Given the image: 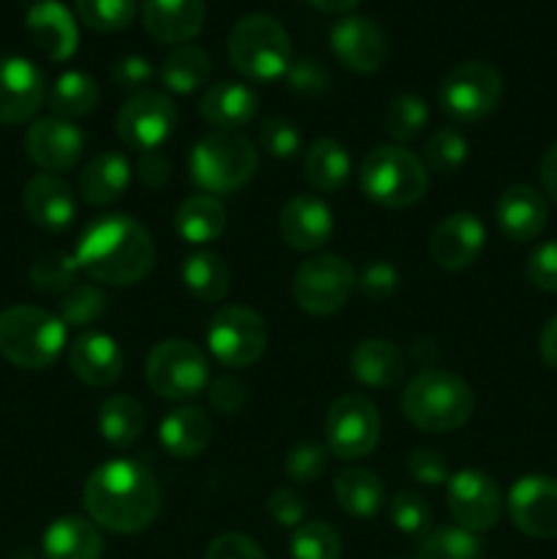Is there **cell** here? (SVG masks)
<instances>
[{"instance_id": "db71d44e", "label": "cell", "mask_w": 557, "mask_h": 559, "mask_svg": "<svg viewBox=\"0 0 557 559\" xmlns=\"http://www.w3.org/2000/svg\"><path fill=\"white\" fill-rule=\"evenodd\" d=\"M205 559H268V557L265 551L249 538V535L224 533L211 540V546H208L205 551Z\"/></svg>"}, {"instance_id": "3957f363", "label": "cell", "mask_w": 557, "mask_h": 559, "mask_svg": "<svg viewBox=\"0 0 557 559\" xmlns=\"http://www.w3.org/2000/svg\"><path fill=\"white\" fill-rule=\"evenodd\" d=\"M475 409V393L453 371L426 369L410 380L402 393V413L418 429L431 435L462 429Z\"/></svg>"}, {"instance_id": "6da1fadb", "label": "cell", "mask_w": 557, "mask_h": 559, "mask_svg": "<svg viewBox=\"0 0 557 559\" xmlns=\"http://www.w3.org/2000/svg\"><path fill=\"white\" fill-rule=\"evenodd\" d=\"M93 524L118 535H134L151 527L162 508L156 478L134 459H115L91 473L82 489Z\"/></svg>"}, {"instance_id": "9f6ffc18", "label": "cell", "mask_w": 557, "mask_h": 559, "mask_svg": "<svg viewBox=\"0 0 557 559\" xmlns=\"http://www.w3.org/2000/svg\"><path fill=\"white\" fill-rule=\"evenodd\" d=\"M268 513H271L273 522L282 524V527L295 530L304 522L306 506L304 500H300V495H295L293 489H276L271 495V500H268Z\"/></svg>"}, {"instance_id": "7dc6e473", "label": "cell", "mask_w": 557, "mask_h": 559, "mask_svg": "<svg viewBox=\"0 0 557 559\" xmlns=\"http://www.w3.org/2000/svg\"><path fill=\"white\" fill-rule=\"evenodd\" d=\"M260 145L273 158H293L300 151V131L287 118H265L260 126Z\"/></svg>"}, {"instance_id": "4fadbf2b", "label": "cell", "mask_w": 557, "mask_h": 559, "mask_svg": "<svg viewBox=\"0 0 557 559\" xmlns=\"http://www.w3.org/2000/svg\"><path fill=\"white\" fill-rule=\"evenodd\" d=\"M175 120H178L175 104L164 93L140 91L120 107L115 129L126 147L147 153L158 151L173 136Z\"/></svg>"}, {"instance_id": "e575fe53", "label": "cell", "mask_w": 557, "mask_h": 559, "mask_svg": "<svg viewBox=\"0 0 557 559\" xmlns=\"http://www.w3.org/2000/svg\"><path fill=\"white\" fill-rule=\"evenodd\" d=\"M158 76H162L167 91L186 96V93L200 91V87L211 80V58H208V52L202 47L183 44V47L173 49V52L164 58Z\"/></svg>"}, {"instance_id": "484cf974", "label": "cell", "mask_w": 557, "mask_h": 559, "mask_svg": "<svg viewBox=\"0 0 557 559\" xmlns=\"http://www.w3.org/2000/svg\"><path fill=\"white\" fill-rule=\"evenodd\" d=\"M257 109H260L257 93L249 85L229 80L211 85L200 98V115L208 123L216 126V131L244 129L257 118Z\"/></svg>"}, {"instance_id": "d6986e66", "label": "cell", "mask_w": 557, "mask_h": 559, "mask_svg": "<svg viewBox=\"0 0 557 559\" xmlns=\"http://www.w3.org/2000/svg\"><path fill=\"white\" fill-rule=\"evenodd\" d=\"M278 235L295 251H317L331 240V207L315 194H298L287 200L278 213Z\"/></svg>"}, {"instance_id": "836d02e7", "label": "cell", "mask_w": 557, "mask_h": 559, "mask_svg": "<svg viewBox=\"0 0 557 559\" xmlns=\"http://www.w3.org/2000/svg\"><path fill=\"white\" fill-rule=\"evenodd\" d=\"M142 429H145V409L137 399L109 396L98 409V431L104 440L115 448H129L140 440Z\"/></svg>"}, {"instance_id": "f1b7e54d", "label": "cell", "mask_w": 557, "mask_h": 559, "mask_svg": "<svg viewBox=\"0 0 557 559\" xmlns=\"http://www.w3.org/2000/svg\"><path fill=\"white\" fill-rule=\"evenodd\" d=\"M104 540L96 524L82 516L55 519L44 533L47 559H102Z\"/></svg>"}, {"instance_id": "52a82bcc", "label": "cell", "mask_w": 557, "mask_h": 559, "mask_svg": "<svg viewBox=\"0 0 557 559\" xmlns=\"http://www.w3.org/2000/svg\"><path fill=\"white\" fill-rule=\"evenodd\" d=\"M360 191L371 202L382 207H402L415 205L429 189V169L415 153L402 145H382L375 147L364 158L358 173Z\"/></svg>"}, {"instance_id": "9a60e30c", "label": "cell", "mask_w": 557, "mask_h": 559, "mask_svg": "<svg viewBox=\"0 0 557 559\" xmlns=\"http://www.w3.org/2000/svg\"><path fill=\"white\" fill-rule=\"evenodd\" d=\"M508 516L530 538H557V480L524 475L508 491Z\"/></svg>"}, {"instance_id": "c3c4849f", "label": "cell", "mask_w": 557, "mask_h": 559, "mask_svg": "<svg viewBox=\"0 0 557 559\" xmlns=\"http://www.w3.org/2000/svg\"><path fill=\"white\" fill-rule=\"evenodd\" d=\"M524 276L533 287L557 295V240H546L528 257Z\"/></svg>"}, {"instance_id": "816d5d0a", "label": "cell", "mask_w": 557, "mask_h": 559, "mask_svg": "<svg viewBox=\"0 0 557 559\" xmlns=\"http://www.w3.org/2000/svg\"><path fill=\"white\" fill-rule=\"evenodd\" d=\"M208 399H211L213 409L222 415H235L246 407V399H249V391H246L244 382L233 374H222L208 385Z\"/></svg>"}, {"instance_id": "4dcf8cb0", "label": "cell", "mask_w": 557, "mask_h": 559, "mask_svg": "<svg viewBox=\"0 0 557 559\" xmlns=\"http://www.w3.org/2000/svg\"><path fill=\"white\" fill-rule=\"evenodd\" d=\"M227 229V211L211 194H191L175 211V233L186 243H211Z\"/></svg>"}, {"instance_id": "ffe728a7", "label": "cell", "mask_w": 557, "mask_h": 559, "mask_svg": "<svg viewBox=\"0 0 557 559\" xmlns=\"http://www.w3.org/2000/svg\"><path fill=\"white\" fill-rule=\"evenodd\" d=\"M42 102V71L25 58H0V123H25Z\"/></svg>"}, {"instance_id": "7c38bea8", "label": "cell", "mask_w": 557, "mask_h": 559, "mask_svg": "<svg viewBox=\"0 0 557 559\" xmlns=\"http://www.w3.org/2000/svg\"><path fill=\"white\" fill-rule=\"evenodd\" d=\"M325 442L333 456L344 462L366 459L380 442V413L360 393H347L331 404L325 415Z\"/></svg>"}, {"instance_id": "5b68a950", "label": "cell", "mask_w": 557, "mask_h": 559, "mask_svg": "<svg viewBox=\"0 0 557 559\" xmlns=\"http://www.w3.org/2000/svg\"><path fill=\"white\" fill-rule=\"evenodd\" d=\"M66 347V322L38 306H11L0 314V355L20 369H47Z\"/></svg>"}, {"instance_id": "ba28073f", "label": "cell", "mask_w": 557, "mask_h": 559, "mask_svg": "<svg viewBox=\"0 0 557 559\" xmlns=\"http://www.w3.org/2000/svg\"><path fill=\"white\" fill-rule=\"evenodd\" d=\"M145 382L156 396L186 402L211 385V366L205 353L183 338L156 344L145 360Z\"/></svg>"}, {"instance_id": "83f0119b", "label": "cell", "mask_w": 557, "mask_h": 559, "mask_svg": "<svg viewBox=\"0 0 557 559\" xmlns=\"http://www.w3.org/2000/svg\"><path fill=\"white\" fill-rule=\"evenodd\" d=\"M131 183V164L120 153H98L80 175V197L93 207L118 202Z\"/></svg>"}, {"instance_id": "d590c367", "label": "cell", "mask_w": 557, "mask_h": 559, "mask_svg": "<svg viewBox=\"0 0 557 559\" xmlns=\"http://www.w3.org/2000/svg\"><path fill=\"white\" fill-rule=\"evenodd\" d=\"M183 284L197 300L218 304L229 289V267L213 251H197L183 262Z\"/></svg>"}, {"instance_id": "e0dca14e", "label": "cell", "mask_w": 557, "mask_h": 559, "mask_svg": "<svg viewBox=\"0 0 557 559\" xmlns=\"http://www.w3.org/2000/svg\"><path fill=\"white\" fill-rule=\"evenodd\" d=\"M331 49L355 74H375L388 58L380 25L366 16H344L331 27Z\"/></svg>"}, {"instance_id": "94428289", "label": "cell", "mask_w": 557, "mask_h": 559, "mask_svg": "<svg viewBox=\"0 0 557 559\" xmlns=\"http://www.w3.org/2000/svg\"><path fill=\"white\" fill-rule=\"evenodd\" d=\"M306 3H311L315 9H320V11H325V14H344V11L355 9L360 0H306Z\"/></svg>"}, {"instance_id": "6f0895ef", "label": "cell", "mask_w": 557, "mask_h": 559, "mask_svg": "<svg viewBox=\"0 0 557 559\" xmlns=\"http://www.w3.org/2000/svg\"><path fill=\"white\" fill-rule=\"evenodd\" d=\"M137 178H140V183L151 186V189H162L173 178V164L162 151H147L137 162Z\"/></svg>"}, {"instance_id": "7bdbcfd3", "label": "cell", "mask_w": 557, "mask_h": 559, "mask_svg": "<svg viewBox=\"0 0 557 559\" xmlns=\"http://www.w3.org/2000/svg\"><path fill=\"white\" fill-rule=\"evenodd\" d=\"M467 158V140L459 129L442 126L426 142V169L437 175H451Z\"/></svg>"}, {"instance_id": "7a4b0ae2", "label": "cell", "mask_w": 557, "mask_h": 559, "mask_svg": "<svg viewBox=\"0 0 557 559\" xmlns=\"http://www.w3.org/2000/svg\"><path fill=\"white\" fill-rule=\"evenodd\" d=\"M74 260L93 282L109 287H131L153 271L156 243L137 218L109 213L85 227Z\"/></svg>"}, {"instance_id": "ab89813d", "label": "cell", "mask_w": 557, "mask_h": 559, "mask_svg": "<svg viewBox=\"0 0 557 559\" xmlns=\"http://www.w3.org/2000/svg\"><path fill=\"white\" fill-rule=\"evenodd\" d=\"M76 273H80V265L74 257L63 254V251H47L33 262L31 282L38 293L66 295L76 284Z\"/></svg>"}, {"instance_id": "bcb514c9", "label": "cell", "mask_w": 557, "mask_h": 559, "mask_svg": "<svg viewBox=\"0 0 557 559\" xmlns=\"http://www.w3.org/2000/svg\"><path fill=\"white\" fill-rule=\"evenodd\" d=\"M328 453L331 451L317 445V442H300V445H295L287 453V462H284L289 480H295V484H315L328 469Z\"/></svg>"}, {"instance_id": "7402d4cb", "label": "cell", "mask_w": 557, "mask_h": 559, "mask_svg": "<svg viewBox=\"0 0 557 559\" xmlns=\"http://www.w3.org/2000/svg\"><path fill=\"white\" fill-rule=\"evenodd\" d=\"M22 205L27 218L44 229H66L76 216V200L71 186L52 173H38L22 189Z\"/></svg>"}, {"instance_id": "d4e9b609", "label": "cell", "mask_w": 557, "mask_h": 559, "mask_svg": "<svg viewBox=\"0 0 557 559\" xmlns=\"http://www.w3.org/2000/svg\"><path fill=\"white\" fill-rule=\"evenodd\" d=\"M76 380L91 388H109L123 377V353L107 333H82L69 353Z\"/></svg>"}, {"instance_id": "44dd1931", "label": "cell", "mask_w": 557, "mask_h": 559, "mask_svg": "<svg viewBox=\"0 0 557 559\" xmlns=\"http://www.w3.org/2000/svg\"><path fill=\"white\" fill-rule=\"evenodd\" d=\"M27 33L33 44L55 63H63L80 47V31L71 11L58 0H38L27 9L25 16Z\"/></svg>"}, {"instance_id": "8fae6325", "label": "cell", "mask_w": 557, "mask_h": 559, "mask_svg": "<svg viewBox=\"0 0 557 559\" xmlns=\"http://www.w3.org/2000/svg\"><path fill=\"white\" fill-rule=\"evenodd\" d=\"M353 265L336 254H317L295 271L293 298L306 314L328 317L342 309L355 289Z\"/></svg>"}, {"instance_id": "1f68e13d", "label": "cell", "mask_w": 557, "mask_h": 559, "mask_svg": "<svg viewBox=\"0 0 557 559\" xmlns=\"http://www.w3.org/2000/svg\"><path fill=\"white\" fill-rule=\"evenodd\" d=\"M333 495L339 508L355 519H371L386 506V486L371 469L349 467L342 469L333 480Z\"/></svg>"}, {"instance_id": "5bb4252c", "label": "cell", "mask_w": 557, "mask_h": 559, "mask_svg": "<svg viewBox=\"0 0 557 559\" xmlns=\"http://www.w3.org/2000/svg\"><path fill=\"white\" fill-rule=\"evenodd\" d=\"M448 511L457 519V527L475 535L486 533L500 522V489L484 469H459L448 478Z\"/></svg>"}, {"instance_id": "681fc988", "label": "cell", "mask_w": 557, "mask_h": 559, "mask_svg": "<svg viewBox=\"0 0 557 559\" xmlns=\"http://www.w3.org/2000/svg\"><path fill=\"white\" fill-rule=\"evenodd\" d=\"M289 91L304 93V96H315V93H322L331 87V71L322 63H317L315 58H300L293 60L287 74Z\"/></svg>"}, {"instance_id": "f5cc1de1", "label": "cell", "mask_w": 557, "mask_h": 559, "mask_svg": "<svg viewBox=\"0 0 557 559\" xmlns=\"http://www.w3.org/2000/svg\"><path fill=\"white\" fill-rule=\"evenodd\" d=\"M407 469L418 484L424 486H440L446 484L451 475H448V462L440 451H431V448H418L407 456Z\"/></svg>"}, {"instance_id": "8d00e7d4", "label": "cell", "mask_w": 557, "mask_h": 559, "mask_svg": "<svg viewBox=\"0 0 557 559\" xmlns=\"http://www.w3.org/2000/svg\"><path fill=\"white\" fill-rule=\"evenodd\" d=\"M98 104V82L85 71H66L49 91V109L60 118H82Z\"/></svg>"}, {"instance_id": "f907efd6", "label": "cell", "mask_w": 557, "mask_h": 559, "mask_svg": "<svg viewBox=\"0 0 557 559\" xmlns=\"http://www.w3.org/2000/svg\"><path fill=\"white\" fill-rule=\"evenodd\" d=\"M355 284L369 300H386L399 289V271L391 262H371V265L364 267Z\"/></svg>"}, {"instance_id": "11a10c76", "label": "cell", "mask_w": 557, "mask_h": 559, "mask_svg": "<svg viewBox=\"0 0 557 559\" xmlns=\"http://www.w3.org/2000/svg\"><path fill=\"white\" fill-rule=\"evenodd\" d=\"M153 80V66L140 55H126L112 66V82L120 91L140 93Z\"/></svg>"}, {"instance_id": "60d3db41", "label": "cell", "mask_w": 557, "mask_h": 559, "mask_svg": "<svg viewBox=\"0 0 557 559\" xmlns=\"http://www.w3.org/2000/svg\"><path fill=\"white\" fill-rule=\"evenodd\" d=\"M429 123V107L415 93H402L386 109V131L396 142H413Z\"/></svg>"}, {"instance_id": "74e56055", "label": "cell", "mask_w": 557, "mask_h": 559, "mask_svg": "<svg viewBox=\"0 0 557 559\" xmlns=\"http://www.w3.org/2000/svg\"><path fill=\"white\" fill-rule=\"evenodd\" d=\"M418 559H484V544L462 527H435L420 538Z\"/></svg>"}, {"instance_id": "cb8c5ba5", "label": "cell", "mask_w": 557, "mask_h": 559, "mask_svg": "<svg viewBox=\"0 0 557 559\" xmlns=\"http://www.w3.org/2000/svg\"><path fill=\"white\" fill-rule=\"evenodd\" d=\"M495 213L500 233L508 240H517V243L535 240L544 233L546 222H549V205H546L544 194L524 183L508 186L500 200H497Z\"/></svg>"}, {"instance_id": "680465c9", "label": "cell", "mask_w": 557, "mask_h": 559, "mask_svg": "<svg viewBox=\"0 0 557 559\" xmlns=\"http://www.w3.org/2000/svg\"><path fill=\"white\" fill-rule=\"evenodd\" d=\"M541 186H544L546 197L557 205V142L541 158Z\"/></svg>"}, {"instance_id": "2e32d148", "label": "cell", "mask_w": 557, "mask_h": 559, "mask_svg": "<svg viewBox=\"0 0 557 559\" xmlns=\"http://www.w3.org/2000/svg\"><path fill=\"white\" fill-rule=\"evenodd\" d=\"M82 147H85V136L66 118L36 120L25 134L27 156L47 173H66L76 167Z\"/></svg>"}, {"instance_id": "d6a6232c", "label": "cell", "mask_w": 557, "mask_h": 559, "mask_svg": "<svg viewBox=\"0 0 557 559\" xmlns=\"http://www.w3.org/2000/svg\"><path fill=\"white\" fill-rule=\"evenodd\" d=\"M304 175L311 183V189L325 191V194L339 191L349 178L347 147L339 145L331 136L317 140L304 156Z\"/></svg>"}, {"instance_id": "91938a15", "label": "cell", "mask_w": 557, "mask_h": 559, "mask_svg": "<svg viewBox=\"0 0 557 559\" xmlns=\"http://www.w3.org/2000/svg\"><path fill=\"white\" fill-rule=\"evenodd\" d=\"M538 349H541V358L549 369L557 371V317H552L549 322L544 325L538 338Z\"/></svg>"}, {"instance_id": "f6af8a7d", "label": "cell", "mask_w": 557, "mask_h": 559, "mask_svg": "<svg viewBox=\"0 0 557 559\" xmlns=\"http://www.w3.org/2000/svg\"><path fill=\"white\" fill-rule=\"evenodd\" d=\"M391 522L404 535H426L431 530V506L418 491H399L391 500Z\"/></svg>"}, {"instance_id": "f35d334b", "label": "cell", "mask_w": 557, "mask_h": 559, "mask_svg": "<svg viewBox=\"0 0 557 559\" xmlns=\"http://www.w3.org/2000/svg\"><path fill=\"white\" fill-rule=\"evenodd\" d=\"M82 25L96 33H120L134 22L137 0H74Z\"/></svg>"}, {"instance_id": "603a6c76", "label": "cell", "mask_w": 557, "mask_h": 559, "mask_svg": "<svg viewBox=\"0 0 557 559\" xmlns=\"http://www.w3.org/2000/svg\"><path fill=\"white\" fill-rule=\"evenodd\" d=\"M142 25L156 41L183 47L205 25V0H142Z\"/></svg>"}, {"instance_id": "f546056e", "label": "cell", "mask_w": 557, "mask_h": 559, "mask_svg": "<svg viewBox=\"0 0 557 559\" xmlns=\"http://www.w3.org/2000/svg\"><path fill=\"white\" fill-rule=\"evenodd\" d=\"M213 435L211 418L200 407H178L162 420L158 437L175 459H194L208 448Z\"/></svg>"}, {"instance_id": "8992f818", "label": "cell", "mask_w": 557, "mask_h": 559, "mask_svg": "<svg viewBox=\"0 0 557 559\" xmlns=\"http://www.w3.org/2000/svg\"><path fill=\"white\" fill-rule=\"evenodd\" d=\"M257 173V151L240 131H211L189 156V175L205 194H233Z\"/></svg>"}, {"instance_id": "6125c7cd", "label": "cell", "mask_w": 557, "mask_h": 559, "mask_svg": "<svg viewBox=\"0 0 557 559\" xmlns=\"http://www.w3.org/2000/svg\"><path fill=\"white\" fill-rule=\"evenodd\" d=\"M20 559H33V557H20Z\"/></svg>"}, {"instance_id": "b9f144b4", "label": "cell", "mask_w": 557, "mask_h": 559, "mask_svg": "<svg viewBox=\"0 0 557 559\" xmlns=\"http://www.w3.org/2000/svg\"><path fill=\"white\" fill-rule=\"evenodd\" d=\"M293 559H342V538L325 522H306L289 538Z\"/></svg>"}, {"instance_id": "277c9868", "label": "cell", "mask_w": 557, "mask_h": 559, "mask_svg": "<svg viewBox=\"0 0 557 559\" xmlns=\"http://www.w3.org/2000/svg\"><path fill=\"white\" fill-rule=\"evenodd\" d=\"M229 63L251 82H273L293 66V41L278 20L249 14L235 22L227 38Z\"/></svg>"}, {"instance_id": "ac0fdd59", "label": "cell", "mask_w": 557, "mask_h": 559, "mask_svg": "<svg viewBox=\"0 0 557 559\" xmlns=\"http://www.w3.org/2000/svg\"><path fill=\"white\" fill-rule=\"evenodd\" d=\"M486 243V229L473 213H453L442 218L431 233V260L446 271H464L481 257Z\"/></svg>"}, {"instance_id": "ee69618b", "label": "cell", "mask_w": 557, "mask_h": 559, "mask_svg": "<svg viewBox=\"0 0 557 559\" xmlns=\"http://www.w3.org/2000/svg\"><path fill=\"white\" fill-rule=\"evenodd\" d=\"M107 314V295L96 284H74L60 300V320L66 325H91Z\"/></svg>"}, {"instance_id": "4316f807", "label": "cell", "mask_w": 557, "mask_h": 559, "mask_svg": "<svg viewBox=\"0 0 557 559\" xmlns=\"http://www.w3.org/2000/svg\"><path fill=\"white\" fill-rule=\"evenodd\" d=\"M349 369H353L355 380L366 388H393L402 382L404 371H407V360L404 353L393 342L386 338H366L349 355Z\"/></svg>"}, {"instance_id": "30bf717a", "label": "cell", "mask_w": 557, "mask_h": 559, "mask_svg": "<svg viewBox=\"0 0 557 559\" xmlns=\"http://www.w3.org/2000/svg\"><path fill=\"white\" fill-rule=\"evenodd\" d=\"M208 347L227 369L257 364L268 347V325L249 306H222L208 328Z\"/></svg>"}, {"instance_id": "9c48e42d", "label": "cell", "mask_w": 557, "mask_h": 559, "mask_svg": "<svg viewBox=\"0 0 557 559\" xmlns=\"http://www.w3.org/2000/svg\"><path fill=\"white\" fill-rule=\"evenodd\" d=\"M500 96V71L484 60H464V63L453 66L437 87V102H440L442 112L459 123H475V120L486 118L497 107Z\"/></svg>"}]
</instances>
